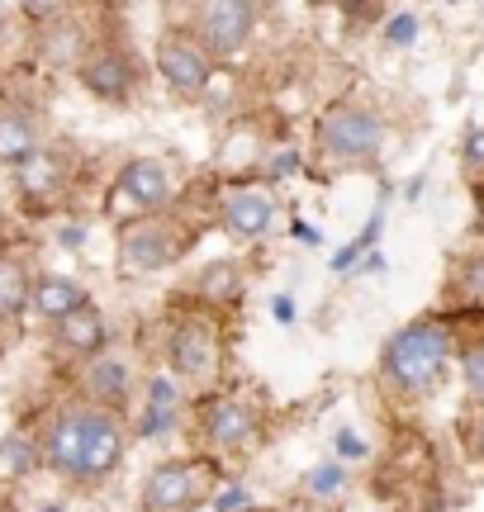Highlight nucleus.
I'll return each mask as SVG.
<instances>
[{"instance_id": "obj_7", "label": "nucleus", "mask_w": 484, "mask_h": 512, "mask_svg": "<svg viewBox=\"0 0 484 512\" xmlns=\"http://www.w3.org/2000/svg\"><path fill=\"white\" fill-rule=\"evenodd\" d=\"M124 456V432H119V422L110 413H95L91 422V441H86V456H81V475L76 479H100L110 475L114 465Z\"/></svg>"}, {"instance_id": "obj_14", "label": "nucleus", "mask_w": 484, "mask_h": 512, "mask_svg": "<svg viewBox=\"0 0 484 512\" xmlns=\"http://www.w3.org/2000/svg\"><path fill=\"white\" fill-rule=\"evenodd\" d=\"M252 413L242 408V403L224 399V403H209V413H205V432L214 446H238V441L252 437Z\"/></svg>"}, {"instance_id": "obj_3", "label": "nucleus", "mask_w": 484, "mask_h": 512, "mask_svg": "<svg viewBox=\"0 0 484 512\" xmlns=\"http://www.w3.org/2000/svg\"><path fill=\"white\" fill-rule=\"evenodd\" d=\"M257 10L247 0H209L200 10V48L214 57H233L252 34Z\"/></svg>"}, {"instance_id": "obj_1", "label": "nucleus", "mask_w": 484, "mask_h": 512, "mask_svg": "<svg viewBox=\"0 0 484 512\" xmlns=\"http://www.w3.org/2000/svg\"><path fill=\"white\" fill-rule=\"evenodd\" d=\"M447 361V328L442 323H409L404 332H394L390 347H385V375L409 394L432 389L437 370Z\"/></svg>"}, {"instance_id": "obj_18", "label": "nucleus", "mask_w": 484, "mask_h": 512, "mask_svg": "<svg viewBox=\"0 0 484 512\" xmlns=\"http://www.w3.org/2000/svg\"><path fill=\"white\" fill-rule=\"evenodd\" d=\"M91 394L95 399H110V403L124 399V394H129V370H124V361H95L91 366Z\"/></svg>"}, {"instance_id": "obj_4", "label": "nucleus", "mask_w": 484, "mask_h": 512, "mask_svg": "<svg viewBox=\"0 0 484 512\" xmlns=\"http://www.w3.org/2000/svg\"><path fill=\"white\" fill-rule=\"evenodd\" d=\"M157 72L167 76V86L195 95L209 86V53L200 48V38L171 34L157 43Z\"/></svg>"}, {"instance_id": "obj_2", "label": "nucleus", "mask_w": 484, "mask_h": 512, "mask_svg": "<svg viewBox=\"0 0 484 512\" xmlns=\"http://www.w3.org/2000/svg\"><path fill=\"white\" fill-rule=\"evenodd\" d=\"M318 143L328 157H342V162H356V157H371L385 143V124L380 114L361 110V105H342V110L323 114L318 124Z\"/></svg>"}, {"instance_id": "obj_28", "label": "nucleus", "mask_w": 484, "mask_h": 512, "mask_svg": "<svg viewBox=\"0 0 484 512\" xmlns=\"http://www.w3.org/2000/svg\"><path fill=\"white\" fill-rule=\"evenodd\" d=\"M432 512H447V508H432Z\"/></svg>"}, {"instance_id": "obj_6", "label": "nucleus", "mask_w": 484, "mask_h": 512, "mask_svg": "<svg viewBox=\"0 0 484 512\" xmlns=\"http://www.w3.org/2000/svg\"><path fill=\"white\" fill-rule=\"evenodd\" d=\"M91 422L95 413H62L48 432V465L57 475H81V456H86V441H91Z\"/></svg>"}, {"instance_id": "obj_9", "label": "nucleus", "mask_w": 484, "mask_h": 512, "mask_svg": "<svg viewBox=\"0 0 484 512\" xmlns=\"http://www.w3.org/2000/svg\"><path fill=\"white\" fill-rule=\"evenodd\" d=\"M119 185H124V195H129L133 204H143V209H157V204H167L171 195V181H167V166L162 162H129L124 166V176H119Z\"/></svg>"}, {"instance_id": "obj_20", "label": "nucleus", "mask_w": 484, "mask_h": 512, "mask_svg": "<svg viewBox=\"0 0 484 512\" xmlns=\"http://www.w3.org/2000/svg\"><path fill=\"white\" fill-rule=\"evenodd\" d=\"M337 489H342V470H337V465H323V470L314 475V494L318 498H333Z\"/></svg>"}, {"instance_id": "obj_25", "label": "nucleus", "mask_w": 484, "mask_h": 512, "mask_svg": "<svg viewBox=\"0 0 484 512\" xmlns=\"http://www.w3.org/2000/svg\"><path fill=\"white\" fill-rule=\"evenodd\" d=\"M470 166H484V133H475V138H470Z\"/></svg>"}, {"instance_id": "obj_10", "label": "nucleus", "mask_w": 484, "mask_h": 512, "mask_svg": "<svg viewBox=\"0 0 484 512\" xmlns=\"http://www.w3.org/2000/svg\"><path fill=\"white\" fill-rule=\"evenodd\" d=\"M34 309L48 318V323H62V318H72L76 309H86V290L67 280V275H43L34 285Z\"/></svg>"}, {"instance_id": "obj_29", "label": "nucleus", "mask_w": 484, "mask_h": 512, "mask_svg": "<svg viewBox=\"0 0 484 512\" xmlns=\"http://www.w3.org/2000/svg\"><path fill=\"white\" fill-rule=\"evenodd\" d=\"M480 446H484V432H480Z\"/></svg>"}, {"instance_id": "obj_19", "label": "nucleus", "mask_w": 484, "mask_h": 512, "mask_svg": "<svg viewBox=\"0 0 484 512\" xmlns=\"http://www.w3.org/2000/svg\"><path fill=\"white\" fill-rule=\"evenodd\" d=\"M385 34H390V43H394V48H409L413 38H418V19H413V15H394V19H390V29H385Z\"/></svg>"}, {"instance_id": "obj_5", "label": "nucleus", "mask_w": 484, "mask_h": 512, "mask_svg": "<svg viewBox=\"0 0 484 512\" xmlns=\"http://www.w3.org/2000/svg\"><path fill=\"white\" fill-rule=\"evenodd\" d=\"M200 498V470L195 465H157L143 489V512H190Z\"/></svg>"}, {"instance_id": "obj_11", "label": "nucleus", "mask_w": 484, "mask_h": 512, "mask_svg": "<svg viewBox=\"0 0 484 512\" xmlns=\"http://www.w3.org/2000/svg\"><path fill=\"white\" fill-rule=\"evenodd\" d=\"M81 81H86V91L105 95V100H124L133 86V72L119 53H95L91 62L81 67Z\"/></svg>"}, {"instance_id": "obj_24", "label": "nucleus", "mask_w": 484, "mask_h": 512, "mask_svg": "<svg viewBox=\"0 0 484 512\" xmlns=\"http://www.w3.org/2000/svg\"><path fill=\"white\" fill-rule=\"evenodd\" d=\"M167 422H171V413H167V408H152V418H143V432H162Z\"/></svg>"}, {"instance_id": "obj_27", "label": "nucleus", "mask_w": 484, "mask_h": 512, "mask_svg": "<svg viewBox=\"0 0 484 512\" xmlns=\"http://www.w3.org/2000/svg\"><path fill=\"white\" fill-rule=\"evenodd\" d=\"M43 512H62V508H43Z\"/></svg>"}, {"instance_id": "obj_12", "label": "nucleus", "mask_w": 484, "mask_h": 512, "mask_svg": "<svg viewBox=\"0 0 484 512\" xmlns=\"http://www.w3.org/2000/svg\"><path fill=\"white\" fill-rule=\"evenodd\" d=\"M214 337H209V328H200V323H190V328L176 332V347H171V361H176V370L181 375H195V380H205L209 370H214Z\"/></svg>"}, {"instance_id": "obj_26", "label": "nucleus", "mask_w": 484, "mask_h": 512, "mask_svg": "<svg viewBox=\"0 0 484 512\" xmlns=\"http://www.w3.org/2000/svg\"><path fill=\"white\" fill-rule=\"evenodd\" d=\"M242 512H266V508H242Z\"/></svg>"}, {"instance_id": "obj_13", "label": "nucleus", "mask_w": 484, "mask_h": 512, "mask_svg": "<svg viewBox=\"0 0 484 512\" xmlns=\"http://www.w3.org/2000/svg\"><path fill=\"white\" fill-rule=\"evenodd\" d=\"M38 157V133L19 110H0V162L24 166Z\"/></svg>"}, {"instance_id": "obj_21", "label": "nucleus", "mask_w": 484, "mask_h": 512, "mask_svg": "<svg viewBox=\"0 0 484 512\" xmlns=\"http://www.w3.org/2000/svg\"><path fill=\"white\" fill-rule=\"evenodd\" d=\"M461 370H466V384L484 399V351H470L466 366H461Z\"/></svg>"}, {"instance_id": "obj_23", "label": "nucleus", "mask_w": 484, "mask_h": 512, "mask_svg": "<svg viewBox=\"0 0 484 512\" xmlns=\"http://www.w3.org/2000/svg\"><path fill=\"white\" fill-rule=\"evenodd\" d=\"M337 446H342V456H352V460L366 456V451H361V441H356L352 432H337Z\"/></svg>"}, {"instance_id": "obj_22", "label": "nucleus", "mask_w": 484, "mask_h": 512, "mask_svg": "<svg viewBox=\"0 0 484 512\" xmlns=\"http://www.w3.org/2000/svg\"><path fill=\"white\" fill-rule=\"evenodd\" d=\"M214 508H219V512H242V508H247V494H242V489H228V494L214 498Z\"/></svg>"}, {"instance_id": "obj_15", "label": "nucleus", "mask_w": 484, "mask_h": 512, "mask_svg": "<svg viewBox=\"0 0 484 512\" xmlns=\"http://www.w3.org/2000/svg\"><path fill=\"white\" fill-rule=\"evenodd\" d=\"M124 261H129L133 271H157V266L171 261V238L162 228L143 223V228H133L129 238H124Z\"/></svg>"}, {"instance_id": "obj_16", "label": "nucleus", "mask_w": 484, "mask_h": 512, "mask_svg": "<svg viewBox=\"0 0 484 512\" xmlns=\"http://www.w3.org/2000/svg\"><path fill=\"white\" fill-rule=\"evenodd\" d=\"M57 337H62V347L67 351L91 356V351H100V342H105V318H100L95 304H86V309H76L72 318H62V323H57Z\"/></svg>"}, {"instance_id": "obj_17", "label": "nucleus", "mask_w": 484, "mask_h": 512, "mask_svg": "<svg viewBox=\"0 0 484 512\" xmlns=\"http://www.w3.org/2000/svg\"><path fill=\"white\" fill-rule=\"evenodd\" d=\"M24 304H34V290H29V275L19 261H0V318H15Z\"/></svg>"}, {"instance_id": "obj_8", "label": "nucleus", "mask_w": 484, "mask_h": 512, "mask_svg": "<svg viewBox=\"0 0 484 512\" xmlns=\"http://www.w3.org/2000/svg\"><path fill=\"white\" fill-rule=\"evenodd\" d=\"M271 219H276V200L266 190H238L224 204V223L238 238H261L271 228Z\"/></svg>"}]
</instances>
